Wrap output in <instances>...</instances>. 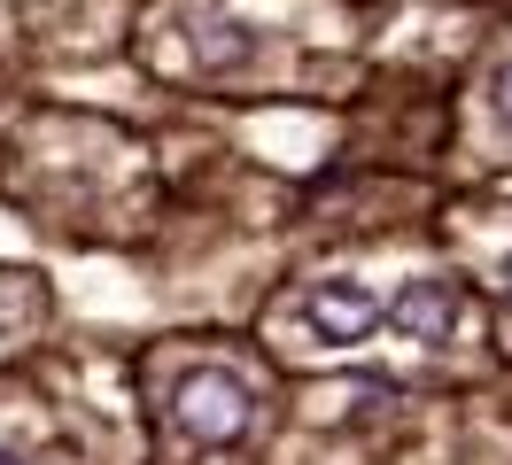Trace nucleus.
Returning a JSON list of instances; mask_svg holds the SVG:
<instances>
[{"mask_svg":"<svg viewBox=\"0 0 512 465\" xmlns=\"http://www.w3.org/2000/svg\"><path fill=\"white\" fill-rule=\"evenodd\" d=\"M171 419L194 434V442H241L249 434V388L225 380V372H187L171 388Z\"/></svg>","mask_w":512,"mask_h":465,"instance_id":"obj_1","label":"nucleus"},{"mask_svg":"<svg viewBox=\"0 0 512 465\" xmlns=\"http://www.w3.org/2000/svg\"><path fill=\"white\" fill-rule=\"evenodd\" d=\"M303 326H311L319 341H365L373 326H381V295L357 287V279H334V287H319V295L303 303Z\"/></svg>","mask_w":512,"mask_h":465,"instance_id":"obj_2","label":"nucleus"},{"mask_svg":"<svg viewBox=\"0 0 512 465\" xmlns=\"http://www.w3.org/2000/svg\"><path fill=\"white\" fill-rule=\"evenodd\" d=\"M396 326H404L412 341H443L450 326H458V287H450V279H419V287H404Z\"/></svg>","mask_w":512,"mask_h":465,"instance_id":"obj_3","label":"nucleus"},{"mask_svg":"<svg viewBox=\"0 0 512 465\" xmlns=\"http://www.w3.org/2000/svg\"><path fill=\"white\" fill-rule=\"evenodd\" d=\"M497 117L512 124V62H505V70H497Z\"/></svg>","mask_w":512,"mask_h":465,"instance_id":"obj_4","label":"nucleus"},{"mask_svg":"<svg viewBox=\"0 0 512 465\" xmlns=\"http://www.w3.org/2000/svg\"><path fill=\"white\" fill-rule=\"evenodd\" d=\"M0 465H16V458H8V450H0Z\"/></svg>","mask_w":512,"mask_h":465,"instance_id":"obj_5","label":"nucleus"}]
</instances>
